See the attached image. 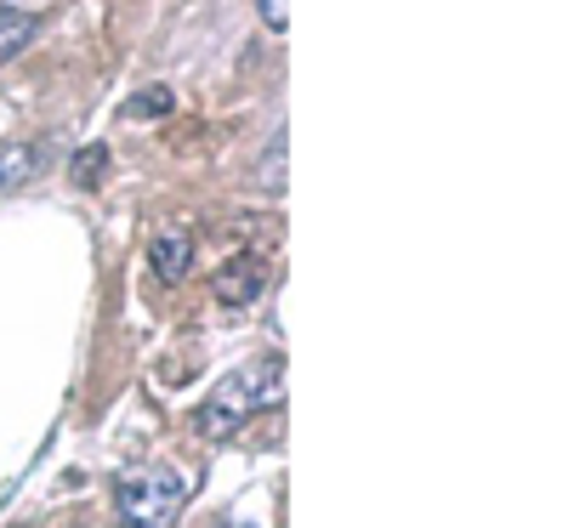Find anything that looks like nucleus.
Listing matches in <instances>:
<instances>
[{
    "mask_svg": "<svg viewBox=\"0 0 568 528\" xmlns=\"http://www.w3.org/2000/svg\"><path fill=\"white\" fill-rule=\"evenodd\" d=\"M284 398V364L278 358H251V364H240V369H227L216 387L205 393V404L194 409V431L200 438H233L251 415H262V409H273Z\"/></svg>",
    "mask_w": 568,
    "mask_h": 528,
    "instance_id": "nucleus-1",
    "label": "nucleus"
},
{
    "mask_svg": "<svg viewBox=\"0 0 568 528\" xmlns=\"http://www.w3.org/2000/svg\"><path fill=\"white\" fill-rule=\"evenodd\" d=\"M187 506V477L165 460L125 466L114 477V517L125 528H171Z\"/></svg>",
    "mask_w": 568,
    "mask_h": 528,
    "instance_id": "nucleus-2",
    "label": "nucleus"
},
{
    "mask_svg": "<svg viewBox=\"0 0 568 528\" xmlns=\"http://www.w3.org/2000/svg\"><path fill=\"white\" fill-rule=\"evenodd\" d=\"M187 267H194V227H187V222H165L149 238V273L160 284H182Z\"/></svg>",
    "mask_w": 568,
    "mask_h": 528,
    "instance_id": "nucleus-3",
    "label": "nucleus"
},
{
    "mask_svg": "<svg viewBox=\"0 0 568 528\" xmlns=\"http://www.w3.org/2000/svg\"><path fill=\"white\" fill-rule=\"evenodd\" d=\"M267 291V262L262 256H233V262H222V273H216V302L222 307H251L256 296Z\"/></svg>",
    "mask_w": 568,
    "mask_h": 528,
    "instance_id": "nucleus-4",
    "label": "nucleus"
},
{
    "mask_svg": "<svg viewBox=\"0 0 568 528\" xmlns=\"http://www.w3.org/2000/svg\"><path fill=\"white\" fill-rule=\"evenodd\" d=\"M45 165H52V142L45 136H18L0 149V187H29Z\"/></svg>",
    "mask_w": 568,
    "mask_h": 528,
    "instance_id": "nucleus-5",
    "label": "nucleus"
},
{
    "mask_svg": "<svg viewBox=\"0 0 568 528\" xmlns=\"http://www.w3.org/2000/svg\"><path fill=\"white\" fill-rule=\"evenodd\" d=\"M34 40H40V18H34V12H23V7H0V63L23 58Z\"/></svg>",
    "mask_w": 568,
    "mask_h": 528,
    "instance_id": "nucleus-6",
    "label": "nucleus"
},
{
    "mask_svg": "<svg viewBox=\"0 0 568 528\" xmlns=\"http://www.w3.org/2000/svg\"><path fill=\"white\" fill-rule=\"evenodd\" d=\"M109 149H103V142H91V149H80L74 160H69V182L74 187H103V176H109Z\"/></svg>",
    "mask_w": 568,
    "mask_h": 528,
    "instance_id": "nucleus-7",
    "label": "nucleus"
},
{
    "mask_svg": "<svg viewBox=\"0 0 568 528\" xmlns=\"http://www.w3.org/2000/svg\"><path fill=\"white\" fill-rule=\"evenodd\" d=\"M171 85H149V91H142V98H131L125 103V120H160V114H171Z\"/></svg>",
    "mask_w": 568,
    "mask_h": 528,
    "instance_id": "nucleus-8",
    "label": "nucleus"
},
{
    "mask_svg": "<svg viewBox=\"0 0 568 528\" xmlns=\"http://www.w3.org/2000/svg\"><path fill=\"white\" fill-rule=\"evenodd\" d=\"M256 187H284V136H273V149L262 154V165H256Z\"/></svg>",
    "mask_w": 568,
    "mask_h": 528,
    "instance_id": "nucleus-9",
    "label": "nucleus"
},
{
    "mask_svg": "<svg viewBox=\"0 0 568 528\" xmlns=\"http://www.w3.org/2000/svg\"><path fill=\"white\" fill-rule=\"evenodd\" d=\"M256 12H262V23H267L273 34L291 29V12H284V0H256Z\"/></svg>",
    "mask_w": 568,
    "mask_h": 528,
    "instance_id": "nucleus-10",
    "label": "nucleus"
},
{
    "mask_svg": "<svg viewBox=\"0 0 568 528\" xmlns=\"http://www.w3.org/2000/svg\"><path fill=\"white\" fill-rule=\"evenodd\" d=\"M222 528H251V522H222Z\"/></svg>",
    "mask_w": 568,
    "mask_h": 528,
    "instance_id": "nucleus-11",
    "label": "nucleus"
}]
</instances>
